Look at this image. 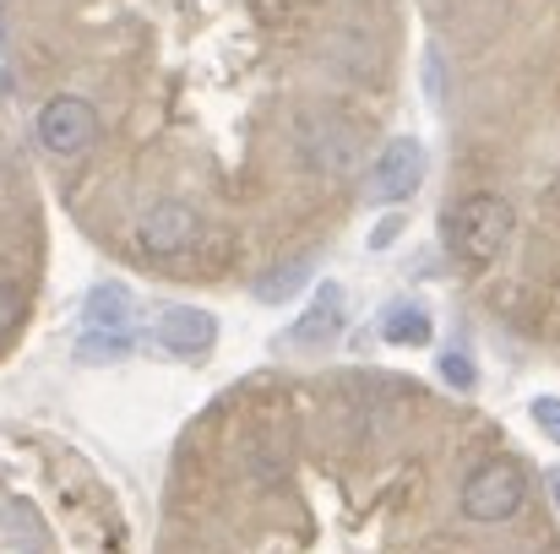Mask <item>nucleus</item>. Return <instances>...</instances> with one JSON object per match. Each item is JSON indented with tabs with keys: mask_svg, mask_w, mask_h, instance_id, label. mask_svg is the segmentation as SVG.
<instances>
[{
	"mask_svg": "<svg viewBox=\"0 0 560 554\" xmlns=\"http://www.w3.org/2000/svg\"><path fill=\"white\" fill-rule=\"evenodd\" d=\"M397 234H402V217H381L371 234V250H386V245H397Z\"/></svg>",
	"mask_w": 560,
	"mask_h": 554,
	"instance_id": "obj_16",
	"label": "nucleus"
},
{
	"mask_svg": "<svg viewBox=\"0 0 560 554\" xmlns=\"http://www.w3.org/2000/svg\"><path fill=\"white\" fill-rule=\"evenodd\" d=\"M523 495H528V484H523L517 462L495 457V462H479V468L463 479L457 506H463V517H468V522L495 528V522H512V517L523 511Z\"/></svg>",
	"mask_w": 560,
	"mask_h": 554,
	"instance_id": "obj_2",
	"label": "nucleus"
},
{
	"mask_svg": "<svg viewBox=\"0 0 560 554\" xmlns=\"http://www.w3.org/2000/svg\"><path fill=\"white\" fill-rule=\"evenodd\" d=\"M196 239H201V217H196V207H186V201H159L137 223V250L153 256V261L186 256V250H196Z\"/></svg>",
	"mask_w": 560,
	"mask_h": 554,
	"instance_id": "obj_5",
	"label": "nucleus"
},
{
	"mask_svg": "<svg viewBox=\"0 0 560 554\" xmlns=\"http://www.w3.org/2000/svg\"><path fill=\"white\" fill-rule=\"evenodd\" d=\"M294 137H300V153L316 175H349L360 164V131L338 109H305Z\"/></svg>",
	"mask_w": 560,
	"mask_h": 554,
	"instance_id": "obj_3",
	"label": "nucleus"
},
{
	"mask_svg": "<svg viewBox=\"0 0 560 554\" xmlns=\"http://www.w3.org/2000/svg\"><path fill=\"white\" fill-rule=\"evenodd\" d=\"M528 413H534V424L550 435V446H560V397H534Z\"/></svg>",
	"mask_w": 560,
	"mask_h": 554,
	"instance_id": "obj_15",
	"label": "nucleus"
},
{
	"mask_svg": "<svg viewBox=\"0 0 560 554\" xmlns=\"http://www.w3.org/2000/svg\"><path fill=\"white\" fill-rule=\"evenodd\" d=\"M82 321H88V332H126V321H131V294H126L120 283H98V288L88 294V305H82Z\"/></svg>",
	"mask_w": 560,
	"mask_h": 554,
	"instance_id": "obj_9",
	"label": "nucleus"
},
{
	"mask_svg": "<svg viewBox=\"0 0 560 554\" xmlns=\"http://www.w3.org/2000/svg\"><path fill=\"white\" fill-rule=\"evenodd\" d=\"M512 201L506 196H490V190H474V196H463L452 212H446V250H452V261L463 267V272H485L501 250H506V239H512Z\"/></svg>",
	"mask_w": 560,
	"mask_h": 554,
	"instance_id": "obj_1",
	"label": "nucleus"
},
{
	"mask_svg": "<svg viewBox=\"0 0 560 554\" xmlns=\"http://www.w3.org/2000/svg\"><path fill=\"white\" fill-rule=\"evenodd\" d=\"M338 338H343V288L327 283V288H316L311 310L289 327V343H294V349H327V343H338Z\"/></svg>",
	"mask_w": 560,
	"mask_h": 554,
	"instance_id": "obj_8",
	"label": "nucleus"
},
{
	"mask_svg": "<svg viewBox=\"0 0 560 554\" xmlns=\"http://www.w3.org/2000/svg\"><path fill=\"white\" fill-rule=\"evenodd\" d=\"M126 354H131V338L126 332H88L82 349H77L82 365H109V359H126Z\"/></svg>",
	"mask_w": 560,
	"mask_h": 554,
	"instance_id": "obj_12",
	"label": "nucleus"
},
{
	"mask_svg": "<svg viewBox=\"0 0 560 554\" xmlns=\"http://www.w3.org/2000/svg\"><path fill=\"white\" fill-rule=\"evenodd\" d=\"M441 380L457 386V391H474V386H479V375H474V365H468V354H457V349L441 354Z\"/></svg>",
	"mask_w": 560,
	"mask_h": 554,
	"instance_id": "obj_13",
	"label": "nucleus"
},
{
	"mask_svg": "<svg viewBox=\"0 0 560 554\" xmlns=\"http://www.w3.org/2000/svg\"><path fill=\"white\" fill-rule=\"evenodd\" d=\"M424 82H430V98L441 104V55H435V49L424 55Z\"/></svg>",
	"mask_w": 560,
	"mask_h": 554,
	"instance_id": "obj_17",
	"label": "nucleus"
},
{
	"mask_svg": "<svg viewBox=\"0 0 560 554\" xmlns=\"http://www.w3.org/2000/svg\"><path fill=\"white\" fill-rule=\"evenodd\" d=\"M419 175H424V142L419 137H392L371 158V201H381V207L408 201L419 190Z\"/></svg>",
	"mask_w": 560,
	"mask_h": 554,
	"instance_id": "obj_6",
	"label": "nucleus"
},
{
	"mask_svg": "<svg viewBox=\"0 0 560 554\" xmlns=\"http://www.w3.org/2000/svg\"><path fill=\"white\" fill-rule=\"evenodd\" d=\"M153 343L180 354V359H196L218 343V316L212 310H196V305H170L159 321H153Z\"/></svg>",
	"mask_w": 560,
	"mask_h": 554,
	"instance_id": "obj_7",
	"label": "nucleus"
},
{
	"mask_svg": "<svg viewBox=\"0 0 560 554\" xmlns=\"http://www.w3.org/2000/svg\"><path fill=\"white\" fill-rule=\"evenodd\" d=\"M311 283V267L305 261H289V267H272L261 283H256V299H267V305H283L289 294H300Z\"/></svg>",
	"mask_w": 560,
	"mask_h": 554,
	"instance_id": "obj_11",
	"label": "nucleus"
},
{
	"mask_svg": "<svg viewBox=\"0 0 560 554\" xmlns=\"http://www.w3.org/2000/svg\"><path fill=\"white\" fill-rule=\"evenodd\" d=\"M556 511H560V473H556Z\"/></svg>",
	"mask_w": 560,
	"mask_h": 554,
	"instance_id": "obj_18",
	"label": "nucleus"
},
{
	"mask_svg": "<svg viewBox=\"0 0 560 554\" xmlns=\"http://www.w3.org/2000/svg\"><path fill=\"white\" fill-rule=\"evenodd\" d=\"M16 321H22V288L0 278V338H11Z\"/></svg>",
	"mask_w": 560,
	"mask_h": 554,
	"instance_id": "obj_14",
	"label": "nucleus"
},
{
	"mask_svg": "<svg viewBox=\"0 0 560 554\" xmlns=\"http://www.w3.org/2000/svg\"><path fill=\"white\" fill-rule=\"evenodd\" d=\"M381 338H386L392 349H424V343L435 338V321H430L424 305H392V310L381 316Z\"/></svg>",
	"mask_w": 560,
	"mask_h": 554,
	"instance_id": "obj_10",
	"label": "nucleus"
},
{
	"mask_svg": "<svg viewBox=\"0 0 560 554\" xmlns=\"http://www.w3.org/2000/svg\"><path fill=\"white\" fill-rule=\"evenodd\" d=\"M38 148L49 158H82L93 142H98V109L77 93H55L44 109H38Z\"/></svg>",
	"mask_w": 560,
	"mask_h": 554,
	"instance_id": "obj_4",
	"label": "nucleus"
}]
</instances>
